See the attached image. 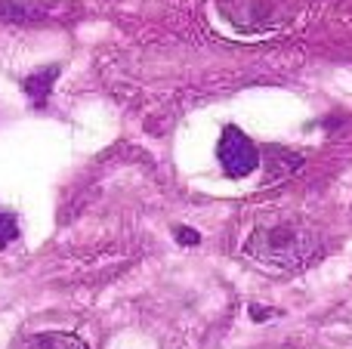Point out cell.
Wrapping results in <instances>:
<instances>
[{"instance_id":"obj_2","label":"cell","mask_w":352,"mask_h":349,"mask_svg":"<svg viewBox=\"0 0 352 349\" xmlns=\"http://www.w3.org/2000/svg\"><path fill=\"white\" fill-rule=\"evenodd\" d=\"M217 155H219V164L229 177L241 179V177H250L260 164V152L256 146L250 142L248 133H241L238 127H226L223 136H219V146H217Z\"/></svg>"},{"instance_id":"obj_3","label":"cell","mask_w":352,"mask_h":349,"mask_svg":"<svg viewBox=\"0 0 352 349\" xmlns=\"http://www.w3.org/2000/svg\"><path fill=\"white\" fill-rule=\"evenodd\" d=\"M19 349H87V344L74 334L65 331H47V334H34V337H25Z\"/></svg>"},{"instance_id":"obj_5","label":"cell","mask_w":352,"mask_h":349,"mask_svg":"<svg viewBox=\"0 0 352 349\" xmlns=\"http://www.w3.org/2000/svg\"><path fill=\"white\" fill-rule=\"evenodd\" d=\"M176 238H179L182 245H198V232H192V229H179Z\"/></svg>"},{"instance_id":"obj_1","label":"cell","mask_w":352,"mask_h":349,"mask_svg":"<svg viewBox=\"0 0 352 349\" xmlns=\"http://www.w3.org/2000/svg\"><path fill=\"white\" fill-rule=\"evenodd\" d=\"M248 254L275 269H300L318 254V238L306 226L278 223V226L256 229L248 241Z\"/></svg>"},{"instance_id":"obj_4","label":"cell","mask_w":352,"mask_h":349,"mask_svg":"<svg viewBox=\"0 0 352 349\" xmlns=\"http://www.w3.org/2000/svg\"><path fill=\"white\" fill-rule=\"evenodd\" d=\"M16 238H19V220L12 214H6V210H0V247L12 245Z\"/></svg>"}]
</instances>
